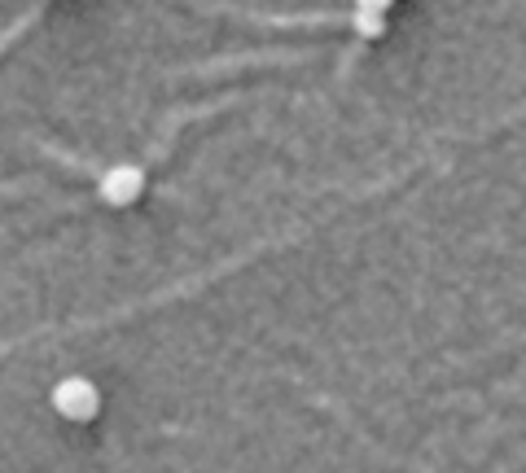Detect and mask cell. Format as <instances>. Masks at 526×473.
Returning a JSON list of instances; mask_svg holds the SVG:
<instances>
[{"label": "cell", "instance_id": "cell-1", "mask_svg": "<svg viewBox=\"0 0 526 473\" xmlns=\"http://www.w3.org/2000/svg\"><path fill=\"white\" fill-rule=\"evenodd\" d=\"M53 408L62 412L66 421H93L101 412V390L88 382V377H62L53 386Z\"/></svg>", "mask_w": 526, "mask_h": 473}, {"label": "cell", "instance_id": "cell-2", "mask_svg": "<svg viewBox=\"0 0 526 473\" xmlns=\"http://www.w3.org/2000/svg\"><path fill=\"white\" fill-rule=\"evenodd\" d=\"M97 193H101V202H106V206H114V211H123V206L141 202V193H145V171H141V167H132V163L110 167L106 176H101Z\"/></svg>", "mask_w": 526, "mask_h": 473}, {"label": "cell", "instance_id": "cell-3", "mask_svg": "<svg viewBox=\"0 0 526 473\" xmlns=\"http://www.w3.org/2000/svg\"><path fill=\"white\" fill-rule=\"evenodd\" d=\"M356 31L364 40H382L386 36V14H373V9H356Z\"/></svg>", "mask_w": 526, "mask_h": 473}, {"label": "cell", "instance_id": "cell-4", "mask_svg": "<svg viewBox=\"0 0 526 473\" xmlns=\"http://www.w3.org/2000/svg\"><path fill=\"white\" fill-rule=\"evenodd\" d=\"M395 0H356V9H373V14H386Z\"/></svg>", "mask_w": 526, "mask_h": 473}]
</instances>
